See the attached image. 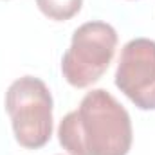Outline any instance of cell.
<instances>
[{
  "instance_id": "cell-4",
  "label": "cell",
  "mask_w": 155,
  "mask_h": 155,
  "mask_svg": "<svg viewBox=\"0 0 155 155\" xmlns=\"http://www.w3.org/2000/svg\"><path fill=\"white\" fill-rule=\"evenodd\" d=\"M116 87L141 110H155V41L134 38L124 43L116 69Z\"/></svg>"
},
{
  "instance_id": "cell-3",
  "label": "cell",
  "mask_w": 155,
  "mask_h": 155,
  "mask_svg": "<svg viewBox=\"0 0 155 155\" xmlns=\"http://www.w3.org/2000/svg\"><path fill=\"white\" fill-rule=\"evenodd\" d=\"M117 31L107 22L79 25L61 58V74L74 88H87L108 71L117 47Z\"/></svg>"
},
{
  "instance_id": "cell-5",
  "label": "cell",
  "mask_w": 155,
  "mask_h": 155,
  "mask_svg": "<svg viewBox=\"0 0 155 155\" xmlns=\"http://www.w3.org/2000/svg\"><path fill=\"white\" fill-rule=\"evenodd\" d=\"M36 5L49 20L67 22L81 11L83 0H36Z\"/></svg>"
},
{
  "instance_id": "cell-1",
  "label": "cell",
  "mask_w": 155,
  "mask_h": 155,
  "mask_svg": "<svg viewBox=\"0 0 155 155\" xmlns=\"http://www.w3.org/2000/svg\"><path fill=\"white\" fill-rule=\"evenodd\" d=\"M58 141L69 155H128L132 119L108 90L94 88L60 121Z\"/></svg>"
},
{
  "instance_id": "cell-2",
  "label": "cell",
  "mask_w": 155,
  "mask_h": 155,
  "mask_svg": "<svg viewBox=\"0 0 155 155\" xmlns=\"http://www.w3.org/2000/svg\"><path fill=\"white\" fill-rule=\"evenodd\" d=\"M5 112L11 119L15 141L27 148H43L52 137V96L35 76L15 79L5 92Z\"/></svg>"
}]
</instances>
